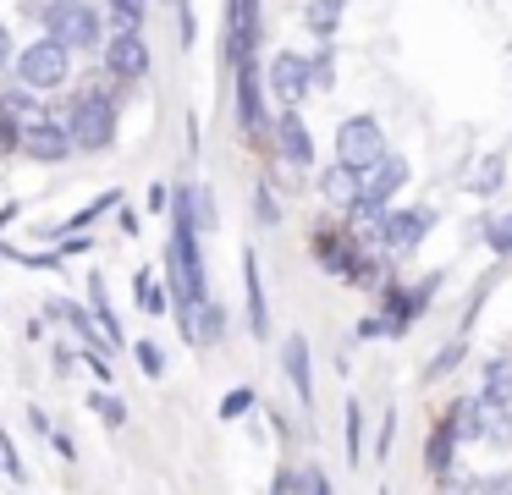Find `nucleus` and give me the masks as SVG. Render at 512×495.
<instances>
[{
    "label": "nucleus",
    "mask_w": 512,
    "mask_h": 495,
    "mask_svg": "<svg viewBox=\"0 0 512 495\" xmlns=\"http://www.w3.org/2000/svg\"><path fill=\"white\" fill-rule=\"evenodd\" d=\"M89 407H94V413H100V418H105V424H111V429H116V424H127V407H122V402H116V396H105V391H100V396H94V402H89Z\"/></svg>",
    "instance_id": "obj_32"
},
{
    "label": "nucleus",
    "mask_w": 512,
    "mask_h": 495,
    "mask_svg": "<svg viewBox=\"0 0 512 495\" xmlns=\"http://www.w3.org/2000/svg\"><path fill=\"white\" fill-rule=\"evenodd\" d=\"M501 176H507V160H501V154H485V160H479V171L468 176V193L490 198V193L501 187Z\"/></svg>",
    "instance_id": "obj_21"
},
{
    "label": "nucleus",
    "mask_w": 512,
    "mask_h": 495,
    "mask_svg": "<svg viewBox=\"0 0 512 495\" xmlns=\"http://www.w3.org/2000/svg\"><path fill=\"white\" fill-rule=\"evenodd\" d=\"M435 286H441V275H424L413 292H402V286H391L386 292V336H408V325H419V314L430 308V297H435Z\"/></svg>",
    "instance_id": "obj_7"
},
{
    "label": "nucleus",
    "mask_w": 512,
    "mask_h": 495,
    "mask_svg": "<svg viewBox=\"0 0 512 495\" xmlns=\"http://www.w3.org/2000/svg\"><path fill=\"white\" fill-rule=\"evenodd\" d=\"M320 193L331 198V204L353 209V204H358V193H364V176H358V171H347V165L336 160V165H325V171H320Z\"/></svg>",
    "instance_id": "obj_17"
},
{
    "label": "nucleus",
    "mask_w": 512,
    "mask_h": 495,
    "mask_svg": "<svg viewBox=\"0 0 512 495\" xmlns=\"http://www.w3.org/2000/svg\"><path fill=\"white\" fill-rule=\"evenodd\" d=\"M138 363H144V374H149V380H160V374H166V358H160V347H155V341H138Z\"/></svg>",
    "instance_id": "obj_33"
},
{
    "label": "nucleus",
    "mask_w": 512,
    "mask_h": 495,
    "mask_svg": "<svg viewBox=\"0 0 512 495\" xmlns=\"http://www.w3.org/2000/svg\"><path fill=\"white\" fill-rule=\"evenodd\" d=\"M457 363H463V341H452V347L435 352V363H430L424 374H430V380H441V374H452V369H457Z\"/></svg>",
    "instance_id": "obj_28"
},
{
    "label": "nucleus",
    "mask_w": 512,
    "mask_h": 495,
    "mask_svg": "<svg viewBox=\"0 0 512 495\" xmlns=\"http://www.w3.org/2000/svg\"><path fill=\"white\" fill-rule=\"evenodd\" d=\"M12 61V33H6V22H0V66Z\"/></svg>",
    "instance_id": "obj_41"
},
{
    "label": "nucleus",
    "mask_w": 512,
    "mask_h": 495,
    "mask_svg": "<svg viewBox=\"0 0 512 495\" xmlns=\"http://www.w3.org/2000/svg\"><path fill=\"white\" fill-rule=\"evenodd\" d=\"M391 435H397V413H386V424H380V440H375V457H391Z\"/></svg>",
    "instance_id": "obj_37"
},
{
    "label": "nucleus",
    "mask_w": 512,
    "mask_h": 495,
    "mask_svg": "<svg viewBox=\"0 0 512 495\" xmlns=\"http://www.w3.org/2000/svg\"><path fill=\"white\" fill-rule=\"evenodd\" d=\"M0 468L12 473V479H28V468H23V457L12 451V440H6V429H0Z\"/></svg>",
    "instance_id": "obj_34"
},
{
    "label": "nucleus",
    "mask_w": 512,
    "mask_h": 495,
    "mask_svg": "<svg viewBox=\"0 0 512 495\" xmlns=\"http://www.w3.org/2000/svg\"><path fill=\"white\" fill-rule=\"evenodd\" d=\"M67 132H72V143L78 149H111V138H116V99L105 94V88H83L78 99H72V110H67Z\"/></svg>",
    "instance_id": "obj_2"
},
{
    "label": "nucleus",
    "mask_w": 512,
    "mask_h": 495,
    "mask_svg": "<svg viewBox=\"0 0 512 495\" xmlns=\"http://www.w3.org/2000/svg\"><path fill=\"white\" fill-rule=\"evenodd\" d=\"M452 446H457V429L441 418V429L430 435V468H435V473H446V468H452Z\"/></svg>",
    "instance_id": "obj_23"
},
{
    "label": "nucleus",
    "mask_w": 512,
    "mask_h": 495,
    "mask_svg": "<svg viewBox=\"0 0 512 495\" xmlns=\"http://www.w3.org/2000/svg\"><path fill=\"white\" fill-rule=\"evenodd\" d=\"M45 28L56 44H67V50H100V33H105V11L89 6V0H50L45 11Z\"/></svg>",
    "instance_id": "obj_1"
},
{
    "label": "nucleus",
    "mask_w": 512,
    "mask_h": 495,
    "mask_svg": "<svg viewBox=\"0 0 512 495\" xmlns=\"http://www.w3.org/2000/svg\"><path fill=\"white\" fill-rule=\"evenodd\" d=\"M479 495H512V473H496V479L479 484Z\"/></svg>",
    "instance_id": "obj_40"
},
{
    "label": "nucleus",
    "mask_w": 512,
    "mask_h": 495,
    "mask_svg": "<svg viewBox=\"0 0 512 495\" xmlns=\"http://www.w3.org/2000/svg\"><path fill=\"white\" fill-rule=\"evenodd\" d=\"M248 407H254V391H248V385H237V391L221 396V418H243Z\"/></svg>",
    "instance_id": "obj_29"
},
{
    "label": "nucleus",
    "mask_w": 512,
    "mask_h": 495,
    "mask_svg": "<svg viewBox=\"0 0 512 495\" xmlns=\"http://www.w3.org/2000/svg\"><path fill=\"white\" fill-rule=\"evenodd\" d=\"M237 121H243L248 138H259V132H265V88H259L254 61L237 66Z\"/></svg>",
    "instance_id": "obj_13"
},
{
    "label": "nucleus",
    "mask_w": 512,
    "mask_h": 495,
    "mask_svg": "<svg viewBox=\"0 0 512 495\" xmlns=\"http://www.w3.org/2000/svg\"><path fill=\"white\" fill-rule=\"evenodd\" d=\"M386 132H380V121L375 116H347L342 127H336V160L347 165V171H358V176H369L380 160H386Z\"/></svg>",
    "instance_id": "obj_4"
},
{
    "label": "nucleus",
    "mask_w": 512,
    "mask_h": 495,
    "mask_svg": "<svg viewBox=\"0 0 512 495\" xmlns=\"http://www.w3.org/2000/svg\"><path fill=\"white\" fill-rule=\"evenodd\" d=\"M281 369H287L298 402L314 407V363H309V341H303V336H287V341H281Z\"/></svg>",
    "instance_id": "obj_15"
},
{
    "label": "nucleus",
    "mask_w": 512,
    "mask_h": 495,
    "mask_svg": "<svg viewBox=\"0 0 512 495\" xmlns=\"http://www.w3.org/2000/svg\"><path fill=\"white\" fill-rule=\"evenodd\" d=\"M270 138H276V154L287 165H309L314 160V138H309V127H303L298 110H281L276 127H270Z\"/></svg>",
    "instance_id": "obj_11"
},
{
    "label": "nucleus",
    "mask_w": 512,
    "mask_h": 495,
    "mask_svg": "<svg viewBox=\"0 0 512 495\" xmlns=\"http://www.w3.org/2000/svg\"><path fill=\"white\" fill-rule=\"evenodd\" d=\"M485 402L490 407H512V358H490L485 363Z\"/></svg>",
    "instance_id": "obj_19"
},
{
    "label": "nucleus",
    "mask_w": 512,
    "mask_h": 495,
    "mask_svg": "<svg viewBox=\"0 0 512 495\" xmlns=\"http://www.w3.org/2000/svg\"><path fill=\"white\" fill-rule=\"evenodd\" d=\"M89 297H94V319H100V336L116 347V341H122V325H116V314H111V297H105V281H100V275L89 281Z\"/></svg>",
    "instance_id": "obj_22"
},
{
    "label": "nucleus",
    "mask_w": 512,
    "mask_h": 495,
    "mask_svg": "<svg viewBox=\"0 0 512 495\" xmlns=\"http://www.w3.org/2000/svg\"><path fill=\"white\" fill-rule=\"evenodd\" d=\"M259 50V0H226V66H248Z\"/></svg>",
    "instance_id": "obj_6"
},
{
    "label": "nucleus",
    "mask_w": 512,
    "mask_h": 495,
    "mask_svg": "<svg viewBox=\"0 0 512 495\" xmlns=\"http://www.w3.org/2000/svg\"><path fill=\"white\" fill-rule=\"evenodd\" d=\"M243 292H248V330L259 341L270 336V308H265V275H259V253H243Z\"/></svg>",
    "instance_id": "obj_16"
},
{
    "label": "nucleus",
    "mask_w": 512,
    "mask_h": 495,
    "mask_svg": "<svg viewBox=\"0 0 512 495\" xmlns=\"http://www.w3.org/2000/svg\"><path fill=\"white\" fill-rule=\"evenodd\" d=\"M446 424L457 429V440H474V435H485V396H468V402H452V413H446Z\"/></svg>",
    "instance_id": "obj_18"
},
{
    "label": "nucleus",
    "mask_w": 512,
    "mask_h": 495,
    "mask_svg": "<svg viewBox=\"0 0 512 495\" xmlns=\"http://www.w3.org/2000/svg\"><path fill=\"white\" fill-rule=\"evenodd\" d=\"M298 495H336L331 490V473L314 468V462H309V468H298Z\"/></svg>",
    "instance_id": "obj_25"
},
{
    "label": "nucleus",
    "mask_w": 512,
    "mask_h": 495,
    "mask_svg": "<svg viewBox=\"0 0 512 495\" xmlns=\"http://www.w3.org/2000/svg\"><path fill=\"white\" fill-rule=\"evenodd\" d=\"M309 88H314L309 61L292 55V50H276V61H270V94L281 99V110H298L303 99H309Z\"/></svg>",
    "instance_id": "obj_8"
},
{
    "label": "nucleus",
    "mask_w": 512,
    "mask_h": 495,
    "mask_svg": "<svg viewBox=\"0 0 512 495\" xmlns=\"http://www.w3.org/2000/svg\"><path fill=\"white\" fill-rule=\"evenodd\" d=\"M105 72L122 77V83H133V77L149 72V44L138 39V28L133 33H116V39L105 44Z\"/></svg>",
    "instance_id": "obj_10"
},
{
    "label": "nucleus",
    "mask_w": 512,
    "mask_h": 495,
    "mask_svg": "<svg viewBox=\"0 0 512 495\" xmlns=\"http://www.w3.org/2000/svg\"><path fill=\"white\" fill-rule=\"evenodd\" d=\"M430 226H435V209H397V215H386V248L391 253H413Z\"/></svg>",
    "instance_id": "obj_14"
},
{
    "label": "nucleus",
    "mask_w": 512,
    "mask_h": 495,
    "mask_svg": "<svg viewBox=\"0 0 512 495\" xmlns=\"http://www.w3.org/2000/svg\"><path fill=\"white\" fill-rule=\"evenodd\" d=\"M314 259L325 264L331 275H342V281H375V264L364 259V242L353 237V231H336V226H314Z\"/></svg>",
    "instance_id": "obj_3"
},
{
    "label": "nucleus",
    "mask_w": 512,
    "mask_h": 495,
    "mask_svg": "<svg viewBox=\"0 0 512 495\" xmlns=\"http://www.w3.org/2000/svg\"><path fill=\"white\" fill-rule=\"evenodd\" d=\"M28 94H34V88H23V94H6V116H23V110H34V99H28ZM34 116H39V110H34Z\"/></svg>",
    "instance_id": "obj_39"
},
{
    "label": "nucleus",
    "mask_w": 512,
    "mask_h": 495,
    "mask_svg": "<svg viewBox=\"0 0 512 495\" xmlns=\"http://www.w3.org/2000/svg\"><path fill=\"white\" fill-rule=\"evenodd\" d=\"M408 176H413V165L402 160V154H386V160L375 165V171L364 176V193H358V204H369V209H386L391 198L408 187Z\"/></svg>",
    "instance_id": "obj_9"
},
{
    "label": "nucleus",
    "mask_w": 512,
    "mask_h": 495,
    "mask_svg": "<svg viewBox=\"0 0 512 495\" xmlns=\"http://www.w3.org/2000/svg\"><path fill=\"white\" fill-rule=\"evenodd\" d=\"M485 242H490L496 253H512V215L490 220V226H485Z\"/></svg>",
    "instance_id": "obj_30"
},
{
    "label": "nucleus",
    "mask_w": 512,
    "mask_h": 495,
    "mask_svg": "<svg viewBox=\"0 0 512 495\" xmlns=\"http://www.w3.org/2000/svg\"><path fill=\"white\" fill-rule=\"evenodd\" d=\"M479 440H490V446H512V413L507 407H490L485 402V435Z\"/></svg>",
    "instance_id": "obj_24"
},
{
    "label": "nucleus",
    "mask_w": 512,
    "mask_h": 495,
    "mask_svg": "<svg viewBox=\"0 0 512 495\" xmlns=\"http://www.w3.org/2000/svg\"><path fill=\"white\" fill-rule=\"evenodd\" d=\"M342 11H347V0H309V11H303V22H309V33H320V39H331V33L342 28Z\"/></svg>",
    "instance_id": "obj_20"
},
{
    "label": "nucleus",
    "mask_w": 512,
    "mask_h": 495,
    "mask_svg": "<svg viewBox=\"0 0 512 495\" xmlns=\"http://www.w3.org/2000/svg\"><path fill=\"white\" fill-rule=\"evenodd\" d=\"M138 303H144L149 314H160V308H166V292H160V281L149 270H138Z\"/></svg>",
    "instance_id": "obj_26"
},
{
    "label": "nucleus",
    "mask_w": 512,
    "mask_h": 495,
    "mask_svg": "<svg viewBox=\"0 0 512 495\" xmlns=\"http://www.w3.org/2000/svg\"><path fill=\"white\" fill-rule=\"evenodd\" d=\"M254 204H259V220H265V226H270V220H281V204H276V198L265 193V187H259V193H254Z\"/></svg>",
    "instance_id": "obj_38"
},
{
    "label": "nucleus",
    "mask_w": 512,
    "mask_h": 495,
    "mask_svg": "<svg viewBox=\"0 0 512 495\" xmlns=\"http://www.w3.org/2000/svg\"><path fill=\"white\" fill-rule=\"evenodd\" d=\"M474 490H479V484L468 479L463 468H457V473H446V484H441V495H474Z\"/></svg>",
    "instance_id": "obj_36"
},
{
    "label": "nucleus",
    "mask_w": 512,
    "mask_h": 495,
    "mask_svg": "<svg viewBox=\"0 0 512 495\" xmlns=\"http://www.w3.org/2000/svg\"><path fill=\"white\" fill-rule=\"evenodd\" d=\"M111 204H116V193H105L100 204H89V209H83V215H72V220H67V226H61V231H78V226H89V220H94V215H105V209H111Z\"/></svg>",
    "instance_id": "obj_35"
},
{
    "label": "nucleus",
    "mask_w": 512,
    "mask_h": 495,
    "mask_svg": "<svg viewBox=\"0 0 512 495\" xmlns=\"http://www.w3.org/2000/svg\"><path fill=\"white\" fill-rule=\"evenodd\" d=\"M309 72H314V83H320V88L336 83V50H331V44H320V55L309 61Z\"/></svg>",
    "instance_id": "obj_27"
},
{
    "label": "nucleus",
    "mask_w": 512,
    "mask_h": 495,
    "mask_svg": "<svg viewBox=\"0 0 512 495\" xmlns=\"http://www.w3.org/2000/svg\"><path fill=\"white\" fill-rule=\"evenodd\" d=\"M72 72V50L56 39H39L28 44L23 55H17V77H23V88H61Z\"/></svg>",
    "instance_id": "obj_5"
},
{
    "label": "nucleus",
    "mask_w": 512,
    "mask_h": 495,
    "mask_svg": "<svg viewBox=\"0 0 512 495\" xmlns=\"http://www.w3.org/2000/svg\"><path fill=\"white\" fill-rule=\"evenodd\" d=\"M347 462H364V440H358V402H347Z\"/></svg>",
    "instance_id": "obj_31"
},
{
    "label": "nucleus",
    "mask_w": 512,
    "mask_h": 495,
    "mask_svg": "<svg viewBox=\"0 0 512 495\" xmlns=\"http://www.w3.org/2000/svg\"><path fill=\"white\" fill-rule=\"evenodd\" d=\"M23 149L34 154V160H67L72 149H78V143H72V132L61 127V121H28L23 127Z\"/></svg>",
    "instance_id": "obj_12"
}]
</instances>
